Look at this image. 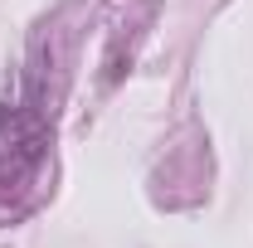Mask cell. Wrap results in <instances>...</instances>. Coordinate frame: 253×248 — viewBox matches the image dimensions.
Masks as SVG:
<instances>
[]
</instances>
